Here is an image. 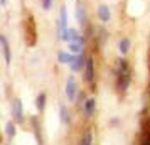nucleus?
Listing matches in <instances>:
<instances>
[{
    "label": "nucleus",
    "mask_w": 150,
    "mask_h": 145,
    "mask_svg": "<svg viewBox=\"0 0 150 145\" xmlns=\"http://www.w3.org/2000/svg\"><path fill=\"white\" fill-rule=\"evenodd\" d=\"M81 74H83V81L88 84V86L95 88L96 86V59H95V54L88 56L86 68H84V71H83Z\"/></svg>",
    "instance_id": "nucleus-1"
},
{
    "label": "nucleus",
    "mask_w": 150,
    "mask_h": 145,
    "mask_svg": "<svg viewBox=\"0 0 150 145\" xmlns=\"http://www.w3.org/2000/svg\"><path fill=\"white\" fill-rule=\"evenodd\" d=\"M74 19L78 22V25H81V30L86 29L91 24L88 15V8H86V2L84 0H76L74 4Z\"/></svg>",
    "instance_id": "nucleus-2"
},
{
    "label": "nucleus",
    "mask_w": 150,
    "mask_h": 145,
    "mask_svg": "<svg viewBox=\"0 0 150 145\" xmlns=\"http://www.w3.org/2000/svg\"><path fill=\"white\" fill-rule=\"evenodd\" d=\"M24 35H25L27 46H34L37 41V29H35V22L32 15H27L24 19Z\"/></svg>",
    "instance_id": "nucleus-3"
},
{
    "label": "nucleus",
    "mask_w": 150,
    "mask_h": 145,
    "mask_svg": "<svg viewBox=\"0 0 150 145\" xmlns=\"http://www.w3.org/2000/svg\"><path fill=\"white\" fill-rule=\"evenodd\" d=\"M79 86H78V81L73 74H69L66 78V84H64V95L68 98V101H76L78 100V95H79Z\"/></svg>",
    "instance_id": "nucleus-4"
},
{
    "label": "nucleus",
    "mask_w": 150,
    "mask_h": 145,
    "mask_svg": "<svg viewBox=\"0 0 150 145\" xmlns=\"http://www.w3.org/2000/svg\"><path fill=\"white\" fill-rule=\"evenodd\" d=\"M10 111H12V120H14L17 125L24 123V105H22L21 98H14L12 100V105H10Z\"/></svg>",
    "instance_id": "nucleus-5"
},
{
    "label": "nucleus",
    "mask_w": 150,
    "mask_h": 145,
    "mask_svg": "<svg viewBox=\"0 0 150 145\" xmlns=\"http://www.w3.org/2000/svg\"><path fill=\"white\" fill-rule=\"evenodd\" d=\"M113 74H133V69L130 61L125 56H120L115 61V68H113Z\"/></svg>",
    "instance_id": "nucleus-6"
},
{
    "label": "nucleus",
    "mask_w": 150,
    "mask_h": 145,
    "mask_svg": "<svg viewBox=\"0 0 150 145\" xmlns=\"http://www.w3.org/2000/svg\"><path fill=\"white\" fill-rule=\"evenodd\" d=\"M132 84V74H115V90L120 95H125Z\"/></svg>",
    "instance_id": "nucleus-7"
},
{
    "label": "nucleus",
    "mask_w": 150,
    "mask_h": 145,
    "mask_svg": "<svg viewBox=\"0 0 150 145\" xmlns=\"http://www.w3.org/2000/svg\"><path fill=\"white\" fill-rule=\"evenodd\" d=\"M68 22H69V19H68V8H66V5L62 4L61 7H59V15H57V19H56V27H57V37L66 30V29L69 27L68 25Z\"/></svg>",
    "instance_id": "nucleus-8"
},
{
    "label": "nucleus",
    "mask_w": 150,
    "mask_h": 145,
    "mask_svg": "<svg viewBox=\"0 0 150 145\" xmlns=\"http://www.w3.org/2000/svg\"><path fill=\"white\" fill-rule=\"evenodd\" d=\"M96 108H98V101H96V96H88L86 101L83 103V106L79 110L83 111V115L86 118H93L96 115Z\"/></svg>",
    "instance_id": "nucleus-9"
},
{
    "label": "nucleus",
    "mask_w": 150,
    "mask_h": 145,
    "mask_svg": "<svg viewBox=\"0 0 150 145\" xmlns=\"http://www.w3.org/2000/svg\"><path fill=\"white\" fill-rule=\"evenodd\" d=\"M88 56H89V54L86 52V51H84V52H81V54H76L73 64L69 66V68H71V71H73V73H83V71H84V68H86Z\"/></svg>",
    "instance_id": "nucleus-10"
},
{
    "label": "nucleus",
    "mask_w": 150,
    "mask_h": 145,
    "mask_svg": "<svg viewBox=\"0 0 150 145\" xmlns=\"http://www.w3.org/2000/svg\"><path fill=\"white\" fill-rule=\"evenodd\" d=\"M96 17H98L100 24H105V25H106L108 22H111V8H110V5L100 4L98 8H96Z\"/></svg>",
    "instance_id": "nucleus-11"
},
{
    "label": "nucleus",
    "mask_w": 150,
    "mask_h": 145,
    "mask_svg": "<svg viewBox=\"0 0 150 145\" xmlns=\"http://www.w3.org/2000/svg\"><path fill=\"white\" fill-rule=\"evenodd\" d=\"M0 46H2V54H4V61L7 66H10L12 62V49H10V44H8L7 35L0 34Z\"/></svg>",
    "instance_id": "nucleus-12"
},
{
    "label": "nucleus",
    "mask_w": 150,
    "mask_h": 145,
    "mask_svg": "<svg viewBox=\"0 0 150 145\" xmlns=\"http://www.w3.org/2000/svg\"><path fill=\"white\" fill-rule=\"evenodd\" d=\"M130 49H132V39L127 37V35H122L118 39V52H120V56H127L130 52Z\"/></svg>",
    "instance_id": "nucleus-13"
},
{
    "label": "nucleus",
    "mask_w": 150,
    "mask_h": 145,
    "mask_svg": "<svg viewBox=\"0 0 150 145\" xmlns=\"http://www.w3.org/2000/svg\"><path fill=\"white\" fill-rule=\"evenodd\" d=\"M74 61V54L69 52V51H59L57 52V62L62 66H71Z\"/></svg>",
    "instance_id": "nucleus-14"
},
{
    "label": "nucleus",
    "mask_w": 150,
    "mask_h": 145,
    "mask_svg": "<svg viewBox=\"0 0 150 145\" xmlns=\"http://www.w3.org/2000/svg\"><path fill=\"white\" fill-rule=\"evenodd\" d=\"M46 105H47V95H46L44 91H41V93L35 96V108H37V111H39L41 115L46 111Z\"/></svg>",
    "instance_id": "nucleus-15"
},
{
    "label": "nucleus",
    "mask_w": 150,
    "mask_h": 145,
    "mask_svg": "<svg viewBox=\"0 0 150 145\" xmlns=\"http://www.w3.org/2000/svg\"><path fill=\"white\" fill-rule=\"evenodd\" d=\"M68 51L69 52H73V54H81L86 51V42H68Z\"/></svg>",
    "instance_id": "nucleus-16"
},
{
    "label": "nucleus",
    "mask_w": 150,
    "mask_h": 145,
    "mask_svg": "<svg viewBox=\"0 0 150 145\" xmlns=\"http://www.w3.org/2000/svg\"><path fill=\"white\" fill-rule=\"evenodd\" d=\"M59 120H61L62 125H69L71 123V111L66 105H61L59 106Z\"/></svg>",
    "instance_id": "nucleus-17"
},
{
    "label": "nucleus",
    "mask_w": 150,
    "mask_h": 145,
    "mask_svg": "<svg viewBox=\"0 0 150 145\" xmlns=\"http://www.w3.org/2000/svg\"><path fill=\"white\" fill-rule=\"evenodd\" d=\"M30 123H32V127H34V135H35L37 144H39V145H44V138H42V135H41V125H39V120H37L35 117H32Z\"/></svg>",
    "instance_id": "nucleus-18"
},
{
    "label": "nucleus",
    "mask_w": 150,
    "mask_h": 145,
    "mask_svg": "<svg viewBox=\"0 0 150 145\" xmlns=\"http://www.w3.org/2000/svg\"><path fill=\"white\" fill-rule=\"evenodd\" d=\"M79 145H93V132L86 128L83 132L81 138H79Z\"/></svg>",
    "instance_id": "nucleus-19"
},
{
    "label": "nucleus",
    "mask_w": 150,
    "mask_h": 145,
    "mask_svg": "<svg viewBox=\"0 0 150 145\" xmlns=\"http://www.w3.org/2000/svg\"><path fill=\"white\" fill-rule=\"evenodd\" d=\"M15 133H17V123H15L14 120H10V122H7V125H5V135H7L8 138H14Z\"/></svg>",
    "instance_id": "nucleus-20"
},
{
    "label": "nucleus",
    "mask_w": 150,
    "mask_h": 145,
    "mask_svg": "<svg viewBox=\"0 0 150 145\" xmlns=\"http://www.w3.org/2000/svg\"><path fill=\"white\" fill-rule=\"evenodd\" d=\"M54 5V0H41V8L44 12H49Z\"/></svg>",
    "instance_id": "nucleus-21"
},
{
    "label": "nucleus",
    "mask_w": 150,
    "mask_h": 145,
    "mask_svg": "<svg viewBox=\"0 0 150 145\" xmlns=\"http://www.w3.org/2000/svg\"><path fill=\"white\" fill-rule=\"evenodd\" d=\"M140 145H150V130L149 132H143L142 140H140Z\"/></svg>",
    "instance_id": "nucleus-22"
},
{
    "label": "nucleus",
    "mask_w": 150,
    "mask_h": 145,
    "mask_svg": "<svg viewBox=\"0 0 150 145\" xmlns=\"http://www.w3.org/2000/svg\"><path fill=\"white\" fill-rule=\"evenodd\" d=\"M143 117L149 120L150 123V101H147V105H145V111H143Z\"/></svg>",
    "instance_id": "nucleus-23"
},
{
    "label": "nucleus",
    "mask_w": 150,
    "mask_h": 145,
    "mask_svg": "<svg viewBox=\"0 0 150 145\" xmlns=\"http://www.w3.org/2000/svg\"><path fill=\"white\" fill-rule=\"evenodd\" d=\"M7 4H8V0H0V5L2 7H7Z\"/></svg>",
    "instance_id": "nucleus-24"
},
{
    "label": "nucleus",
    "mask_w": 150,
    "mask_h": 145,
    "mask_svg": "<svg viewBox=\"0 0 150 145\" xmlns=\"http://www.w3.org/2000/svg\"><path fill=\"white\" fill-rule=\"evenodd\" d=\"M147 95H149V101H150V84H149V90H147Z\"/></svg>",
    "instance_id": "nucleus-25"
}]
</instances>
